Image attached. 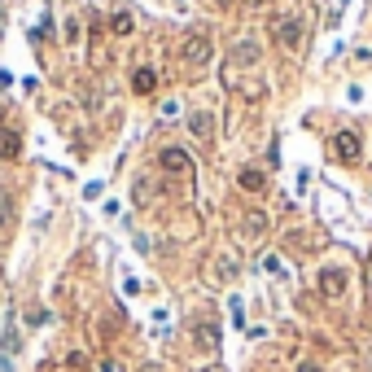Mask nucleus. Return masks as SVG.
Here are the masks:
<instances>
[{
  "mask_svg": "<svg viewBox=\"0 0 372 372\" xmlns=\"http://www.w3.org/2000/svg\"><path fill=\"white\" fill-rule=\"evenodd\" d=\"M188 127H193L197 136H210V114H193V118H188Z\"/></svg>",
  "mask_w": 372,
  "mask_h": 372,
  "instance_id": "14",
  "label": "nucleus"
},
{
  "mask_svg": "<svg viewBox=\"0 0 372 372\" xmlns=\"http://www.w3.org/2000/svg\"><path fill=\"white\" fill-rule=\"evenodd\" d=\"M263 272H276V276H285V267H281V259H263Z\"/></svg>",
  "mask_w": 372,
  "mask_h": 372,
  "instance_id": "16",
  "label": "nucleus"
},
{
  "mask_svg": "<svg viewBox=\"0 0 372 372\" xmlns=\"http://www.w3.org/2000/svg\"><path fill=\"white\" fill-rule=\"evenodd\" d=\"M232 276H237V259H232V254H219V259L210 263V281H215V285H228Z\"/></svg>",
  "mask_w": 372,
  "mask_h": 372,
  "instance_id": "7",
  "label": "nucleus"
},
{
  "mask_svg": "<svg viewBox=\"0 0 372 372\" xmlns=\"http://www.w3.org/2000/svg\"><path fill=\"white\" fill-rule=\"evenodd\" d=\"M298 372H320V368L316 364H298Z\"/></svg>",
  "mask_w": 372,
  "mask_h": 372,
  "instance_id": "17",
  "label": "nucleus"
},
{
  "mask_svg": "<svg viewBox=\"0 0 372 372\" xmlns=\"http://www.w3.org/2000/svg\"><path fill=\"white\" fill-rule=\"evenodd\" d=\"M210 53H215V44H210V35H206V31H193V35L184 40V62H188V66L210 62Z\"/></svg>",
  "mask_w": 372,
  "mask_h": 372,
  "instance_id": "3",
  "label": "nucleus"
},
{
  "mask_svg": "<svg viewBox=\"0 0 372 372\" xmlns=\"http://www.w3.org/2000/svg\"><path fill=\"white\" fill-rule=\"evenodd\" d=\"M131 88H136V92H140V97H149V92H153V88H158V75H153V70H149V66H140V70H136V75H131Z\"/></svg>",
  "mask_w": 372,
  "mask_h": 372,
  "instance_id": "11",
  "label": "nucleus"
},
{
  "mask_svg": "<svg viewBox=\"0 0 372 372\" xmlns=\"http://www.w3.org/2000/svg\"><path fill=\"white\" fill-rule=\"evenodd\" d=\"M333 158L346 162V166H355L359 158H364V145H359L355 131H338V136H333Z\"/></svg>",
  "mask_w": 372,
  "mask_h": 372,
  "instance_id": "2",
  "label": "nucleus"
},
{
  "mask_svg": "<svg viewBox=\"0 0 372 372\" xmlns=\"http://www.w3.org/2000/svg\"><path fill=\"white\" fill-rule=\"evenodd\" d=\"M153 197V184H149V179H140V184H136V201H149Z\"/></svg>",
  "mask_w": 372,
  "mask_h": 372,
  "instance_id": "15",
  "label": "nucleus"
},
{
  "mask_svg": "<svg viewBox=\"0 0 372 372\" xmlns=\"http://www.w3.org/2000/svg\"><path fill=\"white\" fill-rule=\"evenodd\" d=\"M259 57H263V49H259V44H254V40H245V44H237V49H232V57H228V75H232V70H241V66H254V62H259Z\"/></svg>",
  "mask_w": 372,
  "mask_h": 372,
  "instance_id": "5",
  "label": "nucleus"
},
{
  "mask_svg": "<svg viewBox=\"0 0 372 372\" xmlns=\"http://www.w3.org/2000/svg\"><path fill=\"white\" fill-rule=\"evenodd\" d=\"M9 219H14V197H9L5 188H0V228H5Z\"/></svg>",
  "mask_w": 372,
  "mask_h": 372,
  "instance_id": "13",
  "label": "nucleus"
},
{
  "mask_svg": "<svg viewBox=\"0 0 372 372\" xmlns=\"http://www.w3.org/2000/svg\"><path fill=\"white\" fill-rule=\"evenodd\" d=\"M346 281H351L346 267H324V272H320V294L329 298V303H338V298L346 294Z\"/></svg>",
  "mask_w": 372,
  "mask_h": 372,
  "instance_id": "4",
  "label": "nucleus"
},
{
  "mask_svg": "<svg viewBox=\"0 0 372 372\" xmlns=\"http://www.w3.org/2000/svg\"><path fill=\"white\" fill-rule=\"evenodd\" d=\"M162 171H175V175H193V158L184 149H162Z\"/></svg>",
  "mask_w": 372,
  "mask_h": 372,
  "instance_id": "6",
  "label": "nucleus"
},
{
  "mask_svg": "<svg viewBox=\"0 0 372 372\" xmlns=\"http://www.w3.org/2000/svg\"><path fill=\"white\" fill-rule=\"evenodd\" d=\"M0 158H5V162L22 158V136H18V131H0Z\"/></svg>",
  "mask_w": 372,
  "mask_h": 372,
  "instance_id": "8",
  "label": "nucleus"
},
{
  "mask_svg": "<svg viewBox=\"0 0 372 372\" xmlns=\"http://www.w3.org/2000/svg\"><path fill=\"white\" fill-rule=\"evenodd\" d=\"M193 342L201 351H219V329L215 324H193Z\"/></svg>",
  "mask_w": 372,
  "mask_h": 372,
  "instance_id": "9",
  "label": "nucleus"
},
{
  "mask_svg": "<svg viewBox=\"0 0 372 372\" xmlns=\"http://www.w3.org/2000/svg\"><path fill=\"white\" fill-rule=\"evenodd\" d=\"M131 31H136V18H131L127 9H118V14L110 18V35H131Z\"/></svg>",
  "mask_w": 372,
  "mask_h": 372,
  "instance_id": "12",
  "label": "nucleus"
},
{
  "mask_svg": "<svg viewBox=\"0 0 372 372\" xmlns=\"http://www.w3.org/2000/svg\"><path fill=\"white\" fill-rule=\"evenodd\" d=\"M237 184H241L245 193H263V188H267V175H263L259 166H245V171L237 175Z\"/></svg>",
  "mask_w": 372,
  "mask_h": 372,
  "instance_id": "10",
  "label": "nucleus"
},
{
  "mask_svg": "<svg viewBox=\"0 0 372 372\" xmlns=\"http://www.w3.org/2000/svg\"><path fill=\"white\" fill-rule=\"evenodd\" d=\"M276 44L285 53H303V22L298 18H276Z\"/></svg>",
  "mask_w": 372,
  "mask_h": 372,
  "instance_id": "1",
  "label": "nucleus"
}]
</instances>
